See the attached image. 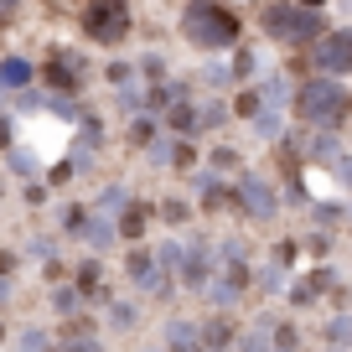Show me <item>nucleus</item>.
Segmentation results:
<instances>
[{
	"label": "nucleus",
	"instance_id": "nucleus-6",
	"mask_svg": "<svg viewBox=\"0 0 352 352\" xmlns=\"http://www.w3.org/2000/svg\"><path fill=\"white\" fill-rule=\"evenodd\" d=\"M47 83H57V88H78V83H83V57H78V52H63V47H57V52L47 57Z\"/></svg>",
	"mask_w": 352,
	"mask_h": 352
},
{
	"label": "nucleus",
	"instance_id": "nucleus-5",
	"mask_svg": "<svg viewBox=\"0 0 352 352\" xmlns=\"http://www.w3.org/2000/svg\"><path fill=\"white\" fill-rule=\"evenodd\" d=\"M316 67L321 73H352V26L347 32H327L316 42Z\"/></svg>",
	"mask_w": 352,
	"mask_h": 352
},
{
	"label": "nucleus",
	"instance_id": "nucleus-3",
	"mask_svg": "<svg viewBox=\"0 0 352 352\" xmlns=\"http://www.w3.org/2000/svg\"><path fill=\"white\" fill-rule=\"evenodd\" d=\"M264 32L275 36V42H316L327 36L321 26V11H300V6H264Z\"/></svg>",
	"mask_w": 352,
	"mask_h": 352
},
{
	"label": "nucleus",
	"instance_id": "nucleus-4",
	"mask_svg": "<svg viewBox=\"0 0 352 352\" xmlns=\"http://www.w3.org/2000/svg\"><path fill=\"white\" fill-rule=\"evenodd\" d=\"M83 36L99 47H120L130 36V6H88L83 11Z\"/></svg>",
	"mask_w": 352,
	"mask_h": 352
},
{
	"label": "nucleus",
	"instance_id": "nucleus-1",
	"mask_svg": "<svg viewBox=\"0 0 352 352\" xmlns=\"http://www.w3.org/2000/svg\"><path fill=\"white\" fill-rule=\"evenodd\" d=\"M182 36L202 52H228L239 42V11L233 6H187L182 11Z\"/></svg>",
	"mask_w": 352,
	"mask_h": 352
},
{
	"label": "nucleus",
	"instance_id": "nucleus-7",
	"mask_svg": "<svg viewBox=\"0 0 352 352\" xmlns=\"http://www.w3.org/2000/svg\"><path fill=\"white\" fill-rule=\"evenodd\" d=\"M26 78H32V67H26L21 57H11V63H0V88H21Z\"/></svg>",
	"mask_w": 352,
	"mask_h": 352
},
{
	"label": "nucleus",
	"instance_id": "nucleus-2",
	"mask_svg": "<svg viewBox=\"0 0 352 352\" xmlns=\"http://www.w3.org/2000/svg\"><path fill=\"white\" fill-rule=\"evenodd\" d=\"M347 109H352V94L337 83V78H311V83H300V94H296V114L306 124H316V130L342 124Z\"/></svg>",
	"mask_w": 352,
	"mask_h": 352
}]
</instances>
